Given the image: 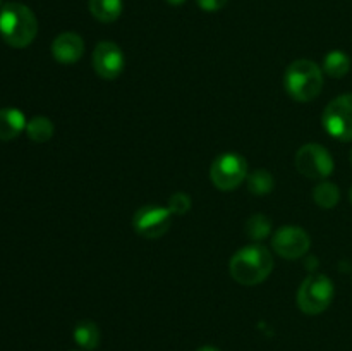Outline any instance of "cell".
Wrapping results in <instances>:
<instances>
[{"mask_svg":"<svg viewBox=\"0 0 352 351\" xmlns=\"http://www.w3.org/2000/svg\"><path fill=\"white\" fill-rule=\"evenodd\" d=\"M38 33L36 16L30 7L9 2L0 9V36L9 47L24 48L33 43Z\"/></svg>","mask_w":352,"mask_h":351,"instance_id":"6da1fadb","label":"cell"},{"mask_svg":"<svg viewBox=\"0 0 352 351\" xmlns=\"http://www.w3.org/2000/svg\"><path fill=\"white\" fill-rule=\"evenodd\" d=\"M229 270L239 284L256 286L274 270V258L263 244H248L230 258Z\"/></svg>","mask_w":352,"mask_h":351,"instance_id":"7a4b0ae2","label":"cell"},{"mask_svg":"<svg viewBox=\"0 0 352 351\" xmlns=\"http://www.w3.org/2000/svg\"><path fill=\"white\" fill-rule=\"evenodd\" d=\"M284 88L298 102H311L323 88V72L318 64L308 58L294 61L284 74Z\"/></svg>","mask_w":352,"mask_h":351,"instance_id":"3957f363","label":"cell"},{"mask_svg":"<svg viewBox=\"0 0 352 351\" xmlns=\"http://www.w3.org/2000/svg\"><path fill=\"white\" fill-rule=\"evenodd\" d=\"M333 282L323 274H311L298 289V306L306 315H320L333 299Z\"/></svg>","mask_w":352,"mask_h":351,"instance_id":"277c9868","label":"cell"},{"mask_svg":"<svg viewBox=\"0 0 352 351\" xmlns=\"http://www.w3.org/2000/svg\"><path fill=\"white\" fill-rule=\"evenodd\" d=\"M210 178L220 191H232L248 179L246 158L239 153H222L213 160Z\"/></svg>","mask_w":352,"mask_h":351,"instance_id":"5b68a950","label":"cell"},{"mask_svg":"<svg viewBox=\"0 0 352 351\" xmlns=\"http://www.w3.org/2000/svg\"><path fill=\"white\" fill-rule=\"evenodd\" d=\"M322 123L332 138L352 141V93L333 98L323 110Z\"/></svg>","mask_w":352,"mask_h":351,"instance_id":"8992f818","label":"cell"},{"mask_svg":"<svg viewBox=\"0 0 352 351\" xmlns=\"http://www.w3.org/2000/svg\"><path fill=\"white\" fill-rule=\"evenodd\" d=\"M172 215L174 213L168 210V206L148 203L134 213L133 227L140 236L146 237V240H157L170 229Z\"/></svg>","mask_w":352,"mask_h":351,"instance_id":"52a82bcc","label":"cell"},{"mask_svg":"<svg viewBox=\"0 0 352 351\" xmlns=\"http://www.w3.org/2000/svg\"><path fill=\"white\" fill-rule=\"evenodd\" d=\"M296 167L309 179H325L333 172V158L323 145L308 143L296 153Z\"/></svg>","mask_w":352,"mask_h":351,"instance_id":"ba28073f","label":"cell"},{"mask_svg":"<svg viewBox=\"0 0 352 351\" xmlns=\"http://www.w3.org/2000/svg\"><path fill=\"white\" fill-rule=\"evenodd\" d=\"M309 244H311V240H309L308 233L298 226L280 227L275 231L274 237H272V246H274L275 253L285 260H298V258L305 257L309 250Z\"/></svg>","mask_w":352,"mask_h":351,"instance_id":"9c48e42d","label":"cell"},{"mask_svg":"<svg viewBox=\"0 0 352 351\" xmlns=\"http://www.w3.org/2000/svg\"><path fill=\"white\" fill-rule=\"evenodd\" d=\"M124 65L126 58L119 45L112 41H100L96 45L93 52V69L100 78L113 81L124 72Z\"/></svg>","mask_w":352,"mask_h":351,"instance_id":"30bf717a","label":"cell"},{"mask_svg":"<svg viewBox=\"0 0 352 351\" xmlns=\"http://www.w3.org/2000/svg\"><path fill=\"white\" fill-rule=\"evenodd\" d=\"M85 54V41L78 33L65 31L60 33L52 43V55L60 64H74Z\"/></svg>","mask_w":352,"mask_h":351,"instance_id":"8fae6325","label":"cell"},{"mask_svg":"<svg viewBox=\"0 0 352 351\" xmlns=\"http://www.w3.org/2000/svg\"><path fill=\"white\" fill-rule=\"evenodd\" d=\"M26 117L21 110L7 107L0 109V140L10 141L19 136L23 131H26Z\"/></svg>","mask_w":352,"mask_h":351,"instance_id":"7c38bea8","label":"cell"},{"mask_svg":"<svg viewBox=\"0 0 352 351\" xmlns=\"http://www.w3.org/2000/svg\"><path fill=\"white\" fill-rule=\"evenodd\" d=\"M89 12L100 23H113L124 9L122 0H89Z\"/></svg>","mask_w":352,"mask_h":351,"instance_id":"4fadbf2b","label":"cell"},{"mask_svg":"<svg viewBox=\"0 0 352 351\" xmlns=\"http://www.w3.org/2000/svg\"><path fill=\"white\" fill-rule=\"evenodd\" d=\"M100 329L91 320H81L74 327V341L85 350H96L100 346Z\"/></svg>","mask_w":352,"mask_h":351,"instance_id":"5bb4252c","label":"cell"},{"mask_svg":"<svg viewBox=\"0 0 352 351\" xmlns=\"http://www.w3.org/2000/svg\"><path fill=\"white\" fill-rule=\"evenodd\" d=\"M351 69V58L346 52L342 50H332L325 55L323 58V71L332 78L339 79L349 72Z\"/></svg>","mask_w":352,"mask_h":351,"instance_id":"9a60e30c","label":"cell"},{"mask_svg":"<svg viewBox=\"0 0 352 351\" xmlns=\"http://www.w3.org/2000/svg\"><path fill=\"white\" fill-rule=\"evenodd\" d=\"M55 133L54 123L45 116H36L26 124V134L34 143H45L50 140Z\"/></svg>","mask_w":352,"mask_h":351,"instance_id":"2e32d148","label":"cell"},{"mask_svg":"<svg viewBox=\"0 0 352 351\" xmlns=\"http://www.w3.org/2000/svg\"><path fill=\"white\" fill-rule=\"evenodd\" d=\"M340 191L337 188V184L333 182H320L315 189H313V200L316 202V205L322 206V209H333V206L339 203Z\"/></svg>","mask_w":352,"mask_h":351,"instance_id":"e0dca14e","label":"cell"},{"mask_svg":"<svg viewBox=\"0 0 352 351\" xmlns=\"http://www.w3.org/2000/svg\"><path fill=\"white\" fill-rule=\"evenodd\" d=\"M274 176L268 171H263V169L248 176V188L253 195H268L274 189Z\"/></svg>","mask_w":352,"mask_h":351,"instance_id":"ac0fdd59","label":"cell"},{"mask_svg":"<svg viewBox=\"0 0 352 351\" xmlns=\"http://www.w3.org/2000/svg\"><path fill=\"white\" fill-rule=\"evenodd\" d=\"M246 231L253 240H263L270 233V222L265 215H253L248 220Z\"/></svg>","mask_w":352,"mask_h":351,"instance_id":"d6986e66","label":"cell"},{"mask_svg":"<svg viewBox=\"0 0 352 351\" xmlns=\"http://www.w3.org/2000/svg\"><path fill=\"white\" fill-rule=\"evenodd\" d=\"M189 209H191V198H189L186 193H174V195L168 198V210H170L174 215H184V213H188Z\"/></svg>","mask_w":352,"mask_h":351,"instance_id":"ffe728a7","label":"cell"},{"mask_svg":"<svg viewBox=\"0 0 352 351\" xmlns=\"http://www.w3.org/2000/svg\"><path fill=\"white\" fill-rule=\"evenodd\" d=\"M196 2H198L199 9L206 10V12H217V10L223 9L229 0H196Z\"/></svg>","mask_w":352,"mask_h":351,"instance_id":"44dd1931","label":"cell"},{"mask_svg":"<svg viewBox=\"0 0 352 351\" xmlns=\"http://www.w3.org/2000/svg\"><path fill=\"white\" fill-rule=\"evenodd\" d=\"M168 3H170V6H182V3L186 2V0H167Z\"/></svg>","mask_w":352,"mask_h":351,"instance_id":"7402d4cb","label":"cell"},{"mask_svg":"<svg viewBox=\"0 0 352 351\" xmlns=\"http://www.w3.org/2000/svg\"><path fill=\"white\" fill-rule=\"evenodd\" d=\"M198 351H220V350H217V348H213V346H203V348H199Z\"/></svg>","mask_w":352,"mask_h":351,"instance_id":"603a6c76","label":"cell"},{"mask_svg":"<svg viewBox=\"0 0 352 351\" xmlns=\"http://www.w3.org/2000/svg\"><path fill=\"white\" fill-rule=\"evenodd\" d=\"M351 203H352V186H351Z\"/></svg>","mask_w":352,"mask_h":351,"instance_id":"cb8c5ba5","label":"cell"},{"mask_svg":"<svg viewBox=\"0 0 352 351\" xmlns=\"http://www.w3.org/2000/svg\"><path fill=\"white\" fill-rule=\"evenodd\" d=\"M351 164H352V150H351Z\"/></svg>","mask_w":352,"mask_h":351,"instance_id":"d4e9b609","label":"cell"},{"mask_svg":"<svg viewBox=\"0 0 352 351\" xmlns=\"http://www.w3.org/2000/svg\"><path fill=\"white\" fill-rule=\"evenodd\" d=\"M0 9H2V0H0Z\"/></svg>","mask_w":352,"mask_h":351,"instance_id":"484cf974","label":"cell"}]
</instances>
